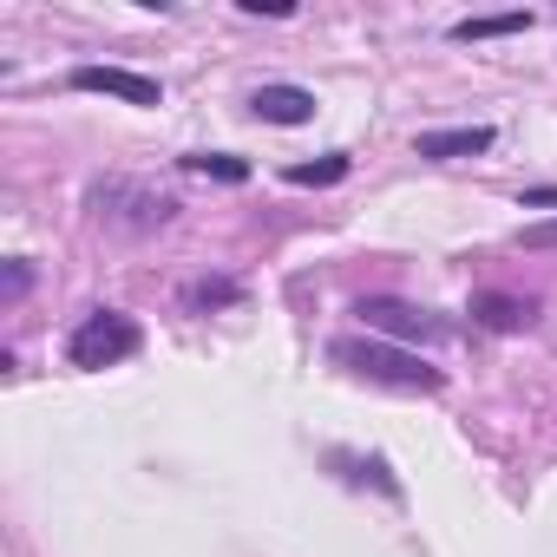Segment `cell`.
<instances>
[{"label":"cell","instance_id":"obj_1","mask_svg":"<svg viewBox=\"0 0 557 557\" xmlns=\"http://www.w3.org/2000/svg\"><path fill=\"white\" fill-rule=\"evenodd\" d=\"M348 374H361V381H381V387H400V394H440L446 387V374L440 368H426L420 355H407V348H387V342H335L329 348Z\"/></svg>","mask_w":557,"mask_h":557},{"label":"cell","instance_id":"obj_2","mask_svg":"<svg viewBox=\"0 0 557 557\" xmlns=\"http://www.w3.org/2000/svg\"><path fill=\"white\" fill-rule=\"evenodd\" d=\"M145 348V329L125 315V309H92L79 329H73V342H66V355H73V368H119V361H132Z\"/></svg>","mask_w":557,"mask_h":557},{"label":"cell","instance_id":"obj_3","mask_svg":"<svg viewBox=\"0 0 557 557\" xmlns=\"http://www.w3.org/2000/svg\"><path fill=\"white\" fill-rule=\"evenodd\" d=\"M355 315H361L374 335H387V342H420V348L453 342V322H446V315L413 309V302H400V296H361V302H355Z\"/></svg>","mask_w":557,"mask_h":557},{"label":"cell","instance_id":"obj_4","mask_svg":"<svg viewBox=\"0 0 557 557\" xmlns=\"http://www.w3.org/2000/svg\"><path fill=\"white\" fill-rule=\"evenodd\" d=\"M92 210L106 216V223H119V230H158V223H171V197H158V190H145V184H125V177H112V184H92Z\"/></svg>","mask_w":557,"mask_h":557},{"label":"cell","instance_id":"obj_5","mask_svg":"<svg viewBox=\"0 0 557 557\" xmlns=\"http://www.w3.org/2000/svg\"><path fill=\"white\" fill-rule=\"evenodd\" d=\"M79 92H106V99H125V106H164V86L132 73V66H79L73 73Z\"/></svg>","mask_w":557,"mask_h":557},{"label":"cell","instance_id":"obj_6","mask_svg":"<svg viewBox=\"0 0 557 557\" xmlns=\"http://www.w3.org/2000/svg\"><path fill=\"white\" fill-rule=\"evenodd\" d=\"M249 112H256L262 125H309V119H315V92L275 79V86H256V92H249Z\"/></svg>","mask_w":557,"mask_h":557},{"label":"cell","instance_id":"obj_7","mask_svg":"<svg viewBox=\"0 0 557 557\" xmlns=\"http://www.w3.org/2000/svg\"><path fill=\"white\" fill-rule=\"evenodd\" d=\"M472 322L492 329V335H518V329L537 322V302H531V296H498V289H485V296H472Z\"/></svg>","mask_w":557,"mask_h":557},{"label":"cell","instance_id":"obj_8","mask_svg":"<svg viewBox=\"0 0 557 557\" xmlns=\"http://www.w3.org/2000/svg\"><path fill=\"white\" fill-rule=\"evenodd\" d=\"M413 151L420 158H479V151H492V125H446V132H420L413 138Z\"/></svg>","mask_w":557,"mask_h":557},{"label":"cell","instance_id":"obj_9","mask_svg":"<svg viewBox=\"0 0 557 557\" xmlns=\"http://www.w3.org/2000/svg\"><path fill=\"white\" fill-rule=\"evenodd\" d=\"M531 14L511 8V14H472V21H453V40H498V34H524Z\"/></svg>","mask_w":557,"mask_h":557},{"label":"cell","instance_id":"obj_10","mask_svg":"<svg viewBox=\"0 0 557 557\" xmlns=\"http://www.w3.org/2000/svg\"><path fill=\"white\" fill-rule=\"evenodd\" d=\"M190 177H216V184H243L249 177V158H230V151H190V158H177Z\"/></svg>","mask_w":557,"mask_h":557},{"label":"cell","instance_id":"obj_11","mask_svg":"<svg viewBox=\"0 0 557 557\" xmlns=\"http://www.w3.org/2000/svg\"><path fill=\"white\" fill-rule=\"evenodd\" d=\"M348 171H355L348 151H329V158H315V164H289V184H315V190H322V184H342Z\"/></svg>","mask_w":557,"mask_h":557},{"label":"cell","instance_id":"obj_12","mask_svg":"<svg viewBox=\"0 0 557 557\" xmlns=\"http://www.w3.org/2000/svg\"><path fill=\"white\" fill-rule=\"evenodd\" d=\"M518 243H524V249H557V216L524 223V230H518Z\"/></svg>","mask_w":557,"mask_h":557},{"label":"cell","instance_id":"obj_13","mask_svg":"<svg viewBox=\"0 0 557 557\" xmlns=\"http://www.w3.org/2000/svg\"><path fill=\"white\" fill-rule=\"evenodd\" d=\"M210 302H236V283H197L190 289V309H210Z\"/></svg>","mask_w":557,"mask_h":557},{"label":"cell","instance_id":"obj_14","mask_svg":"<svg viewBox=\"0 0 557 557\" xmlns=\"http://www.w3.org/2000/svg\"><path fill=\"white\" fill-rule=\"evenodd\" d=\"M243 14H269V21H289L296 8H289V0H243Z\"/></svg>","mask_w":557,"mask_h":557},{"label":"cell","instance_id":"obj_15","mask_svg":"<svg viewBox=\"0 0 557 557\" xmlns=\"http://www.w3.org/2000/svg\"><path fill=\"white\" fill-rule=\"evenodd\" d=\"M27 283H34V269L27 262H8V296H27Z\"/></svg>","mask_w":557,"mask_h":557},{"label":"cell","instance_id":"obj_16","mask_svg":"<svg viewBox=\"0 0 557 557\" xmlns=\"http://www.w3.org/2000/svg\"><path fill=\"white\" fill-rule=\"evenodd\" d=\"M524 203H531V210H550V203H557V184H537V190H524Z\"/></svg>","mask_w":557,"mask_h":557}]
</instances>
